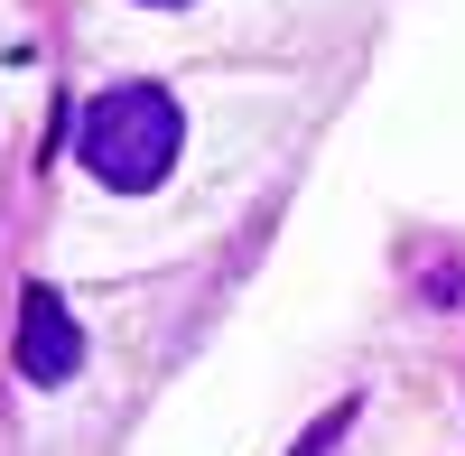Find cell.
<instances>
[{"label":"cell","instance_id":"cell-1","mask_svg":"<svg viewBox=\"0 0 465 456\" xmlns=\"http://www.w3.org/2000/svg\"><path fill=\"white\" fill-rule=\"evenodd\" d=\"M186 149V112L168 84H112L84 103V122H74V159H84L112 196H149Z\"/></svg>","mask_w":465,"mask_h":456},{"label":"cell","instance_id":"cell-3","mask_svg":"<svg viewBox=\"0 0 465 456\" xmlns=\"http://www.w3.org/2000/svg\"><path fill=\"white\" fill-rule=\"evenodd\" d=\"M149 10H186V0H149Z\"/></svg>","mask_w":465,"mask_h":456},{"label":"cell","instance_id":"cell-2","mask_svg":"<svg viewBox=\"0 0 465 456\" xmlns=\"http://www.w3.org/2000/svg\"><path fill=\"white\" fill-rule=\"evenodd\" d=\"M74 363H84V326H74L65 298L37 280L19 298V372H28V382H74Z\"/></svg>","mask_w":465,"mask_h":456}]
</instances>
